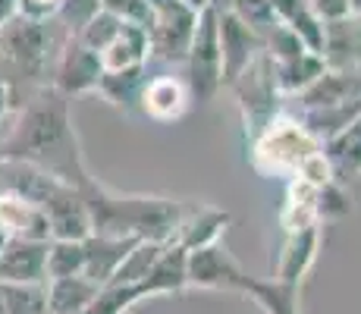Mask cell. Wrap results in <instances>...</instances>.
<instances>
[{"label": "cell", "instance_id": "obj_1", "mask_svg": "<svg viewBox=\"0 0 361 314\" xmlns=\"http://www.w3.org/2000/svg\"><path fill=\"white\" fill-rule=\"evenodd\" d=\"M0 164H25L79 188L92 173L82 160L79 138L69 116V97L54 85L35 88L16 110L13 126L0 138Z\"/></svg>", "mask_w": 361, "mask_h": 314}, {"label": "cell", "instance_id": "obj_2", "mask_svg": "<svg viewBox=\"0 0 361 314\" xmlns=\"http://www.w3.org/2000/svg\"><path fill=\"white\" fill-rule=\"evenodd\" d=\"M79 195L92 214V227L98 236H123V239L161 242V246L176 242L185 201L161 198V195H123L92 176L79 186Z\"/></svg>", "mask_w": 361, "mask_h": 314}, {"label": "cell", "instance_id": "obj_3", "mask_svg": "<svg viewBox=\"0 0 361 314\" xmlns=\"http://www.w3.org/2000/svg\"><path fill=\"white\" fill-rule=\"evenodd\" d=\"M324 145L298 120V114L283 110L267 129L248 145V164L264 179H295L302 164Z\"/></svg>", "mask_w": 361, "mask_h": 314}, {"label": "cell", "instance_id": "obj_4", "mask_svg": "<svg viewBox=\"0 0 361 314\" xmlns=\"http://www.w3.org/2000/svg\"><path fill=\"white\" fill-rule=\"evenodd\" d=\"M230 88L235 92V97H239L242 129H245V138H248V145H252L255 138L283 114V95H280V88H276L274 63L267 60V54H261Z\"/></svg>", "mask_w": 361, "mask_h": 314}, {"label": "cell", "instance_id": "obj_5", "mask_svg": "<svg viewBox=\"0 0 361 314\" xmlns=\"http://www.w3.org/2000/svg\"><path fill=\"white\" fill-rule=\"evenodd\" d=\"M51 23L16 16L0 29V63L6 69H13L16 76H25V79L44 76V66L51 63Z\"/></svg>", "mask_w": 361, "mask_h": 314}, {"label": "cell", "instance_id": "obj_6", "mask_svg": "<svg viewBox=\"0 0 361 314\" xmlns=\"http://www.w3.org/2000/svg\"><path fill=\"white\" fill-rule=\"evenodd\" d=\"M189 76H185V85H189L192 101L207 104L214 95L220 92V25H217V10H204L198 13L195 35H192V47L189 57H185Z\"/></svg>", "mask_w": 361, "mask_h": 314}, {"label": "cell", "instance_id": "obj_7", "mask_svg": "<svg viewBox=\"0 0 361 314\" xmlns=\"http://www.w3.org/2000/svg\"><path fill=\"white\" fill-rule=\"evenodd\" d=\"M148 4H151V23H148L151 57L161 63H185L198 16L192 10H185L179 0H148Z\"/></svg>", "mask_w": 361, "mask_h": 314}, {"label": "cell", "instance_id": "obj_8", "mask_svg": "<svg viewBox=\"0 0 361 314\" xmlns=\"http://www.w3.org/2000/svg\"><path fill=\"white\" fill-rule=\"evenodd\" d=\"M101 76H104L101 54H94L92 47H85L75 35H66L60 51H57V57H54V82L51 85L63 97L88 95V92H98Z\"/></svg>", "mask_w": 361, "mask_h": 314}, {"label": "cell", "instance_id": "obj_9", "mask_svg": "<svg viewBox=\"0 0 361 314\" xmlns=\"http://www.w3.org/2000/svg\"><path fill=\"white\" fill-rule=\"evenodd\" d=\"M220 25V85H233L248 66L264 54V38L248 29L235 13H217Z\"/></svg>", "mask_w": 361, "mask_h": 314}, {"label": "cell", "instance_id": "obj_10", "mask_svg": "<svg viewBox=\"0 0 361 314\" xmlns=\"http://www.w3.org/2000/svg\"><path fill=\"white\" fill-rule=\"evenodd\" d=\"M248 270L226 251L224 242L195 248L185 255V286L189 289H226L239 292V283Z\"/></svg>", "mask_w": 361, "mask_h": 314}, {"label": "cell", "instance_id": "obj_11", "mask_svg": "<svg viewBox=\"0 0 361 314\" xmlns=\"http://www.w3.org/2000/svg\"><path fill=\"white\" fill-rule=\"evenodd\" d=\"M230 220H233L230 211H224V207L204 205V201H185V211H183V220H179L176 242L173 246H179L185 251L217 246L224 229L230 227Z\"/></svg>", "mask_w": 361, "mask_h": 314}, {"label": "cell", "instance_id": "obj_12", "mask_svg": "<svg viewBox=\"0 0 361 314\" xmlns=\"http://www.w3.org/2000/svg\"><path fill=\"white\" fill-rule=\"evenodd\" d=\"M317 251H321V223L308 229H298V233H286L280 258H276L274 280L286 286H302L308 270L314 267Z\"/></svg>", "mask_w": 361, "mask_h": 314}, {"label": "cell", "instance_id": "obj_13", "mask_svg": "<svg viewBox=\"0 0 361 314\" xmlns=\"http://www.w3.org/2000/svg\"><path fill=\"white\" fill-rule=\"evenodd\" d=\"M0 233L10 239L51 242V223L29 198L13 188H0Z\"/></svg>", "mask_w": 361, "mask_h": 314}, {"label": "cell", "instance_id": "obj_14", "mask_svg": "<svg viewBox=\"0 0 361 314\" xmlns=\"http://www.w3.org/2000/svg\"><path fill=\"white\" fill-rule=\"evenodd\" d=\"M189 104L192 95L185 79H179V76H154V79L145 82L138 110L154 123H173L189 110Z\"/></svg>", "mask_w": 361, "mask_h": 314}, {"label": "cell", "instance_id": "obj_15", "mask_svg": "<svg viewBox=\"0 0 361 314\" xmlns=\"http://www.w3.org/2000/svg\"><path fill=\"white\" fill-rule=\"evenodd\" d=\"M47 246L35 239H6L0 255V280L4 283H47Z\"/></svg>", "mask_w": 361, "mask_h": 314}, {"label": "cell", "instance_id": "obj_16", "mask_svg": "<svg viewBox=\"0 0 361 314\" xmlns=\"http://www.w3.org/2000/svg\"><path fill=\"white\" fill-rule=\"evenodd\" d=\"M142 239H123V236H88L85 239V274L92 283H98L101 289L110 286L116 277V270L123 267V261L129 258V251Z\"/></svg>", "mask_w": 361, "mask_h": 314}, {"label": "cell", "instance_id": "obj_17", "mask_svg": "<svg viewBox=\"0 0 361 314\" xmlns=\"http://www.w3.org/2000/svg\"><path fill=\"white\" fill-rule=\"evenodd\" d=\"M327 69H361V16L349 13L345 19L324 25V51Z\"/></svg>", "mask_w": 361, "mask_h": 314}, {"label": "cell", "instance_id": "obj_18", "mask_svg": "<svg viewBox=\"0 0 361 314\" xmlns=\"http://www.w3.org/2000/svg\"><path fill=\"white\" fill-rule=\"evenodd\" d=\"M151 60V41H148V29L142 25H129L123 23L116 41L101 51V66L104 73H126V69H142Z\"/></svg>", "mask_w": 361, "mask_h": 314}, {"label": "cell", "instance_id": "obj_19", "mask_svg": "<svg viewBox=\"0 0 361 314\" xmlns=\"http://www.w3.org/2000/svg\"><path fill=\"white\" fill-rule=\"evenodd\" d=\"M239 292H245L264 314H302V286H286L261 277L245 274L239 283Z\"/></svg>", "mask_w": 361, "mask_h": 314}, {"label": "cell", "instance_id": "obj_20", "mask_svg": "<svg viewBox=\"0 0 361 314\" xmlns=\"http://www.w3.org/2000/svg\"><path fill=\"white\" fill-rule=\"evenodd\" d=\"M324 155H327L333 176L339 183H349L352 176H358L361 173V116H355L349 126H343L336 135L324 142Z\"/></svg>", "mask_w": 361, "mask_h": 314}, {"label": "cell", "instance_id": "obj_21", "mask_svg": "<svg viewBox=\"0 0 361 314\" xmlns=\"http://www.w3.org/2000/svg\"><path fill=\"white\" fill-rule=\"evenodd\" d=\"M274 16L280 25H286L289 32H295L305 41V47L314 54L324 51V23L314 16L308 0H270Z\"/></svg>", "mask_w": 361, "mask_h": 314}, {"label": "cell", "instance_id": "obj_22", "mask_svg": "<svg viewBox=\"0 0 361 314\" xmlns=\"http://www.w3.org/2000/svg\"><path fill=\"white\" fill-rule=\"evenodd\" d=\"M47 314H85L88 305L98 298L101 286L88 277H63L47 280Z\"/></svg>", "mask_w": 361, "mask_h": 314}, {"label": "cell", "instance_id": "obj_23", "mask_svg": "<svg viewBox=\"0 0 361 314\" xmlns=\"http://www.w3.org/2000/svg\"><path fill=\"white\" fill-rule=\"evenodd\" d=\"M324 69H327V63H324L321 54L305 51L302 57H295V60L274 63V79H276V88H280L283 97H298L321 79Z\"/></svg>", "mask_w": 361, "mask_h": 314}, {"label": "cell", "instance_id": "obj_24", "mask_svg": "<svg viewBox=\"0 0 361 314\" xmlns=\"http://www.w3.org/2000/svg\"><path fill=\"white\" fill-rule=\"evenodd\" d=\"M145 69H148V66H142V69H126V73H104L98 92L107 97L114 107L126 110V114H135V110H138V101H142V88H145V82H148Z\"/></svg>", "mask_w": 361, "mask_h": 314}, {"label": "cell", "instance_id": "obj_25", "mask_svg": "<svg viewBox=\"0 0 361 314\" xmlns=\"http://www.w3.org/2000/svg\"><path fill=\"white\" fill-rule=\"evenodd\" d=\"M4 314H47V286L44 283H4Z\"/></svg>", "mask_w": 361, "mask_h": 314}, {"label": "cell", "instance_id": "obj_26", "mask_svg": "<svg viewBox=\"0 0 361 314\" xmlns=\"http://www.w3.org/2000/svg\"><path fill=\"white\" fill-rule=\"evenodd\" d=\"M85 274V242H60L51 239L47 246V280Z\"/></svg>", "mask_w": 361, "mask_h": 314}, {"label": "cell", "instance_id": "obj_27", "mask_svg": "<svg viewBox=\"0 0 361 314\" xmlns=\"http://www.w3.org/2000/svg\"><path fill=\"white\" fill-rule=\"evenodd\" d=\"M164 248L166 246H161V242H138V246L129 251V258L123 261V267L116 270V277L110 283H142V280H148L151 270H154L157 261H161Z\"/></svg>", "mask_w": 361, "mask_h": 314}, {"label": "cell", "instance_id": "obj_28", "mask_svg": "<svg viewBox=\"0 0 361 314\" xmlns=\"http://www.w3.org/2000/svg\"><path fill=\"white\" fill-rule=\"evenodd\" d=\"M314 211H317V223H336V220H345L355 205H352V192L345 183L333 179L324 188H317V198H314Z\"/></svg>", "mask_w": 361, "mask_h": 314}, {"label": "cell", "instance_id": "obj_29", "mask_svg": "<svg viewBox=\"0 0 361 314\" xmlns=\"http://www.w3.org/2000/svg\"><path fill=\"white\" fill-rule=\"evenodd\" d=\"M305 51H308V47H305V41L298 38L295 32H289L286 25H280V23H276L274 29L264 35V54H267L270 63L295 60V57H302Z\"/></svg>", "mask_w": 361, "mask_h": 314}, {"label": "cell", "instance_id": "obj_30", "mask_svg": "<svg viewBox=\"0 0 361 314\" xmlns=\"http://www.w3.org/2000/svg\"><path fill=\"white\" fill-rule=\"evenodd\" d=\"M120 29H123V23H120V19H116L114 13L101 10L98 16H94L92 23L85 25V29H82L79 35H75V38H79L85 47H92L94 54H101V51H107V47L116 41V35H120Z\"/></svg>", "mask_w": 361, "mask_h": 314}, {"label": "cell", "instance_id": "obj_31", "mask_svg": "<svg viewBox=\"0 0 361 314\" xmlns=\"http://www.w3.org/2000/svg\"><path fill=\"white\" fill-rule=\"evenodd\" d=\"M230 13H235V16H239L248 29L258 32L261 38L276 25V16H274L270 0H233V10Z\"/></svg>", "mask_w": 361, "mask_h": 314}, {"label": "cell", "instance_id": "obj_32", "mask_svg": "<svg viewBox=\"0 0 361 314\" xmlns=\"http://www.w3.org/2000/svg\"><path fill=\"white\" fill-rule=\"evenodd\" d=\"M101 10H104L101 0H63V6H60L57 19H63L66 35H79L88 23H92L94 16H98Z\"/></svg>", "mask_w": 361, "mask_h": 314}, {"label": "cell", "instance_id": "obj_33", "mask_svg": "<svg viewBox=\"0 0 361 314\" xmlns=\"http://www.w3.org/2000/svg\"><path fill=\"white\" fill-rule=\"evenodd\" d=\"M101 6L107 13H114L120 23L142 25V29H148V23H151V4L148 0H101Z\"/></svg>", "mask_w": 361, "mask_h": 314}, {"label": "cell", "instance_id": "obj_34", "mask_svg": "<svg viewBox=\"0 0 361 314\" xmlns=\"http://www.w3.org/2000/svg\"><path fill=\"white\" fill-rule=\"evenodd\" d=\"M295 179H302V183H308V186H314V188H324L327 183H333V179H336V176H333V167H330L327 155H324V148L317 151V155H311L308 160H305Z\"/></svg>", "mask_w": 361, "mask_h": 314}, {"label": "cell", "instance_id": "obj_35", "mask_svg": "<svg viewBox=\"0 0 361 314\" xmlns=\"http://www.w3.org/2000/svg\"><path fill=\"white\" fill-rule=\"evenodd\" d=\"M60 6H63V0H19V16L51 23V19H57Z\"/></svg>", "mask_w": 361, "mask_h": 314}, {"label": "cell", "instance_id": "obj_36", "mask_svg": "<svg viewBox=\"0 0 361 314\" xmlns=\"http://www.w3.org/2000/svg\"><path fill=\"white\" fill-rule=\"evenodd\" d=\"M308 4H311V10H314V16L321 19L324 25L349 16V0H308Z\"/></svg>", "mask_w": 361, "mask_h": 314}, {"label": "cell", "instance_id": "obj_37", "mask_svg": "<svg viewBox=\"0 0 361 314\" xmlns=\"http://www.w3.org/2000/svg\"><path fill=\"white\" fill-rule=\"evenodd\" d=\"M19 16V0H0V29Z\"/></svg>", "mask_w": 361, "mask_h": 314}, {"label": "cell", "instance_id": "obj_38", "mask_svg": "<svg viewBox=\"0 0 361 314\" xmlns=\"http://www.w3.org/2000/svg\"><path fill=\"white\" fill-rule=\"evenodd\" d=\"M179 4L185 6V10H192L198 16V13H204V10H211V0H179Z\"/></svg>", "mask_w": 361, "mask_h": 314}, {"label": "cell", "instance_id": "obj_39", "mask_svg": "<svg viewBox=\"0 0 361 314\" xmlns=\"http://www.w3.org/2000/svg\"><path fill=\"white\" fill-rule=\"evenodd\" d=\"M211 10H217V13H230V10H233V0H211Z\"/></svg>", "mask_w": 361, "mask_h": 314}, {"label": "cell", "instance_id": "obj_40", "mask_svg": "<svg viewBox=\"0 0 361 314\" xmlns=\"http://www.w3.org/2000/svg\"><path fill=\"white\" fill-rule=\"evenodd\" d=\"M349 13H355V16H361V0H349Z\"/></svg>", "mask_w": 361, "mask_h": 314}, {"label": "cell", "instance_id": "obj_41", "mask_svg": "<svg viewBox=\"0 0 361 314\" xmlns=\"http://www.w3.org/2000/svg\"><path fill=\"white\" fill-rule=\"evenodd\" d=\"M6 239H10V236H4V233H0V255H4V248H6Z\"/></svg>", "mask_w": 361, "mask_h": 314}, {"label": "cell", "instance_id": "obj_42", "mask_svg": "<svg viewBox=\"0 0 361 314\" xmlns=\"http://www.w3.org/2000/svg\"><path fill=\"white\" fill-rule=\"evenodd\" d=\"M0 170H4V164H0Z\"/></svg>", "mask_w": 361, "mask_h": 314}]
</instances>
